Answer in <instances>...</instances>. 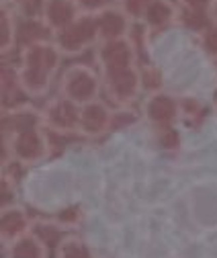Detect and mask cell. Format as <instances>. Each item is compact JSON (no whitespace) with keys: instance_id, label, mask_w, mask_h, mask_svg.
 <instances>
[{"instance_id":"cell-6","label":"cell","mask_w":217,"mask_h":258,"mask_svg":"<svg viewBox=\"0 0 217 258\" xmlns=\"http://www.w3.org/2000/svg\"><path fill=\"white\" fill-rule=\"evenodd\" d=\"M95 13H97V25H99L101 41H113V39L127 37L131 19L119 5L101 7V9H95Z\"/></svg>"},{"instance_id":"cell-16","label":"cell","mask_w":217,"mask_h":258,"mask_svg":"<svg viewBox=\"0 0 217 258\" xmlns=\"http://www.w3.org/2000/svg\"><path fill=\"white\" fill-rule=\"evenodd\" d=\"M182 7V11H201V13H209V7L213 5V0H176Z\"/></svg>"},{"instance_id":"cell-11","label":"cell","mask_w":217,"mask_h":258,"mask_svg":"<svg viewBox=\"0 0 217 258\" xmlns=\"http://www.w3.org/2000/svg\"><path fill=\"white\" fill-rule=\"evenodd\" d=\"M176 113L174 101L166 94H156L152 96V101L148 103V115L152 121L156 123H168Z\"/></svg>"},{"instance_id":"cell-2","label":"cell","mask_w":217,"mask_h":258,"mask_svg":"<svg viewBox=\"0 0 217 258\" xmlns=\"http://www.w3.org/2000/svg\"><path fill=\"white\" fill-rule=\"evenodd\" d=\"M59 49L53 41L33 39L23 47L21 86L31 94H41L49 86V74L59 63Z\"/></svg>"},{"instance_id":"cell-1","label":"cell","mask_w":217,"mask_h":258,"mask_svg":"<svg viewBox=\"0 0 217 258\" xmlns=\"http://www.w3.org/2000/svg\"><path fill=\"white\" fill-rule=\"evenodd\" d=\"M135 51L127 37L101 41L99 61L105 70V82L117 101H127L137 92V72L133 68Z\"/></svg>"},{"instance_id":"cell-4","label":"cell","mask_w":217,"mask_h":258,"mask_svg":"<svg viewBox=\"0 0 217 258\" xmlns=\"http://www.w3.org/2000/svg\"><path fill=\"white\" fill-rule=\"evenodd\" d=\"M82 11L84 9L80 7L78 0H41L37 15L41 19V25L55 35L70 27Z\"/></svg>"},{"instance_id":"cell-15","label":"cell","mask_w":217,"mask_h":258,"mask_svg":"<svg viewBox=\"0 0 217 258\" xmlns=\"http://www.w3.org/2000/svg\"><path fill=\"white\" fill-rule=\"evenodd\" d=\"M203 49L209 55L217 57V25L215 23L205 27V31H203Z\"/></svg>"},{"instance_id":"cell-14","label":"cell","mask_w":217,"mask_h":258,"mask_svg":"<svg viewBox=\"0 0 217 258\" xmlns=\"http://www.w3.org/2000/svg\"><path fill=\"white\" fill-rule=\"evenodd\" d=\"M182 21H184V25L191 27V29H201V27H205V23L211 21V19H209V13H201V11H182Z\"/></svg>"},{"instance_id":"cell-5","label":"cell","mask_w":217,"mask_h":258,"mask_svg":"<svg viewBox=\"0 0 217 258\" xmlns=\"http://www.w3.org/2000/svg\"><path fill=\"white\" fill-rule=\"evenodd\" d=\"M64 90L72 103H92L99 92V80L86 66H72L64 76Z\"/></svg>"},{"instance_id":"cell-7","label":"cell","mask_w":217,"mask_h":258,"mask_svg":"<svg viewBox=\"0 0 217 258\" xmlns=\"http://www.w3.org/2000/svg\"><path fill=\"white\" fill-rule=\"evenodd\" d=\"M176 17H178V11L172 0H152L141 17V21L146 23L148 29L160 31V29H166Z\"/></svg>"},{"instance_id":"cell-17","label":"cell","mask_w":217,"mask_h":258,"mask_svg":"<svg viewBox=\"0 0 217 258\" xmlns=\"http://www.w3.org/2000/svg\"><path fill=\"white\" fill-rule=\"evenodd\" d=\"M9 5H15V7H21V9H27L29 5H35V0H7Z\"/></svg>"},{"instance_id":"cell-12","label":"cell","mask_w":217,"mask_h":258,"mask_svg":"<svg viewBox=\"0 0 217 258\" xmlns=\"http://www.w3.org/2000/svg\"><path fill=\"white\" fill-rule=\"evenodd\" d=\"M51 121L59 127H72L76 121H80V113H76L72 103H59L51 111Z\"/></svg>"},{"instance_id":"cell-13","label":"cell","mask_w":217,"mask_h":258,"mask_svg":"<svg viewBox=\"0 0 217 258\" xmlns=\"http://www.w3.org/2000/svg\"><path fill=\"white\" fill-rule=\"evenodd\" d=\"M152 0H119V7L129 15V19H141Z\"/></svg>"},{"instance_id":"cell-18","label":"cell","mask_w":217,"mask_h":258,"mask_svg":"<svg viewBox=\"0 0 217 258\" xmlns=\"http://www.w3.org/2000/svg\"><path fill=\"white\" fill-rule=\"evenodd\" d=\"M209 19L217 25V0H213V5L209 7Z\"/></svg>"},{"instance_id":"cell-3","label":"cell","mask_w":217,"mask_h":258,"mask_svg":"<svg viewBox=\"0 0 217 258\" xmlns=\"http://www.w3.org/2000/svg\"><path fill=\"white\" fill-rule=\"evenodd\" d=\"M97 41H101L97 13L88 9H84L70 27L53 35V43L61 53H80Z\"/></svg>"},{"instance_id":"cell-9","label":"cell","mask_w":217,"mask_h":258,"mask_svg":"<svg viewBox=\"0 0 217 258\" xmlns=\"http://www.w3.org/2000/svg\"><path fill=\"white\" fill-rule=\"evenodd\" d=\"M80 123L88 134H99L109 123V111L101 103H86L84 111L80 113Z\"/></svg>"},{"instance_id":"cell-8","label":"cell","mask_w":217,"mask_h":258,"mask_svg":"<svg viewBox=\"0 0 217 258\" xmlns=\"http://www.w3.org/2000/svg\"><path fill=\"white\" fill-rule=\"evenodd\" d=\"M43 146H45V142L37 132H33V129H25L15 142V152L23 160H35V158L41 156Z\"/></svg>"},{"instance_id":"cell-10","label":"cell","mask_w":217,"mask_h":258,"mask_svg":"<svg viewBox=\"0 0 217 258\" xmlns=\"http://www.w3.org/2000/svg\"><path fill=\"white\" fill-rule=\"evenodd\" d=\"M17 41V21H15V11L11 5L3 3V11H0V45H3V53L11 51Z\"/></svg>"}]
</instances>
